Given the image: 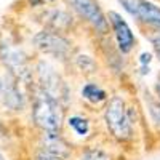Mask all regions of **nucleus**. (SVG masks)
<instances>
[{"label": "nucleus", "instance_id": "f257e3e1", "mask_svg": "<svg viewBox=\"0 0 160 160\" xmlns=\"http://www.w3.org/2000/svg\"><path fill=\"white\" fill-rule=\"evenodd\" d=\"M104 125L111 136L118 142H128L135 138L136 109L125 101L122 95H112L102 112Z\"/></svg>", "mask_w": 160, "mask_h": 160}, {"label": "nucleus", "instance_id": "f03ea898", "mask_svg": "<svg viewBox=\"0 0 160 160\" xmlns=\"http://www.w3.org/2000/svg\"><path fill=\"white\" fill-rule=\"evenodd\" d=\"M32 120L42 131H61L64 123L62 106L45 91L37 88L32 101Z\"/></svg>", "mask_w": 160, "mask_h": 160}, {"label": "nucleus", "instance_id": "7ed1b4c3", "mask_svg": "<svg viewBox=\"0 0 160 160\" xmlns=\"http://www.w3.org/2000/svg\"><path fill=\"white\" fill-rule=\"evenodd\" d=\"M37 80H38V88L45 91L47 95L51 98H55L62 108L69 101V88L66 85V82L61 78L59 72L53 68L48 61H38L35 68Z\"/></svg>", "mask_w": 160, "mask_h": 160}, {"label": "nucleus", "instance_id": "20e7f679", "mask_svg": "<svg viewBox=\"0 0 160 160\" xmlns=\"http://www.w3.org/2000/svg\"><path fill=\"white\" fill-rule=\"evenodd\" d=\"M34 45L38 51L61 61L69 59V56L72 55V43L62 34L53 32L50 29L37 32L34 35Z\"/></svg>", "mask_w": 160, "mask_h": 160}, {"label": "nucleus", "instance_id": "39448f33", "mask_svg": "<svg viewBox=\"0 0 160 160\" xmlns=\"http://www.w3.org/2000/svg\"><path fill=\"white\" fill-rule=\"evenodd\" d=\"M0 59L5 64V68L8 69V74H11L18 82L29 83L32 78V71L29 68V62L26 55L18 50L16 47H13L11 43H2L0 45Z\"/></svg>", "mask_w": 160, "mask_h": 160}, {"label": "nucleus", "instance_id": "423d86ee", "mask_svg": "<svg viewBox=\"0 0 160 160\" xmlns=\"http://www.w3.org/2000/svg\"><path fill=\"white\" fill-rule=\"evenodd\" d=\"M77 15L85 19L98 34L104 35L109 31V19L106 18L96 0H66Z\"/></svg>", "mask_w": 160, "mask_h": 160}, {"label": "nucleus", "instance_id": "0eeeda50", "mask_svg": "<svg viewBox=\"0 0 160 160\" xmlns=\"http://www.w3.org/2000/svg\"><path fill=\"white\" fill-rule=\"evenodd\" d=\"M125 11H128L138 21L154 26L160 31V7L154 5L149 0H118Z\"/></svg>", "mask_w": 160, "mask_h": 160}, {"label": "nucleus", "instance_id": "6e6552de", "mask_svg": "<svg viewBox=\"0 0 160 160\" xmlns=\"http://www.w3.org/2000/svg\"><path fill=\"white\" fill-rule=\"evenodd\" d=\"M108 19H109V24H111V28L114 31L117 51L122 53V55H128V53L133 50V47H135V43H136V38H135V34H133L131 28L117 11H109Z\"/></svg>", "mask_w": 160, "mask_h": 160}, {"label": "nucleus", "instance_id": "1a4fd4ad", "mask_svg": "<svg viewBox=\"0 0 160 160\" xmlns=\"http://www.w3.org/2000/svg\"><path fill=\"white\" fill-rule=\"evenodd\" d=\"M40 151L59 160H69L72 157V144L61 135V131H42Z\"/></svg>", "mask_w": 160, "mask_h": 160}, {"label": "nucleus", "instance_id": "9d476101", "mask_svg": "<svg viewBox=\"0 0 160 160\" xmlns=\"http://www.w3.org/2000/svg\"><path fill=\"white\" fill-rule=\"evenodd\" d=\"M0 91H2V102L5 104V108L16 112L24 109V95L19 90V82L11 74H7V77L2 80Z\"/></svg>", "mask_w": 160, "mask_h": 160}, {"label": "nucleus", "instance_id": "9b49d317", "mask_svg": "<svg viewBox=\"0 0 160 160\" xmlns=\"http://www.w3.org/2000/svg\"><path fill=\"white\" fill-rule=\"evenodd\" d=\"M64 123L71 130L72 135L75 138H80V139L90 138L91 133H93L91 120H90V117H87L83 114H71L69 117H66Z\"/></svg>", "mask_w": 160, "mask_h": 160}, {"label": "nucleus", "instance_id": "f8f14e48", "mask_svg": "<svg viewBox=\"0 0 160 160\" xmlns=\"http://www.w3.org/2000/svg\"><path fill=\"white\" fill-rule=\"evenodd\" d=\"M43 22L47 24V28L53 32H66L72 28V16L69 13H66L62 10H51L47 11L43 15Z\"/></svg>", "mask_w": 160, "mask_h": 160}, {"label": "nucleus", "instance_id": "ddd939ff", "mask_svg": "<svg viewBox=\"0 0 160 160\" xmlns=\"http://www.w3.org/2000/svg\"><path fill=\"white\" fill-rule=\"evenodd\" d=\"M80 98L91 106H99L109 101L108 91L96 82H85L80 88Z\"/></svg>", "mask_w": 160, "mask_h": 160}, {"label": "nucleus", "instance_id": "4468645a", "mask_svg": "<svg viewBox=\"0 0 160 160\" xmlns=\"http://www.w3.org/2000/svg\"><path fill=\"white\" fill-rule=\"evenodd\" d=\"M77 160H112V155L99 146H85L80 151Z\"/></svg>", "mask_w": 160, "mask_h": 160}, {"label": "nucleus", "instance_id": "2eb2a0df", "mask_svg": "<svg viewBox=\"0 0 160 160\" xmlns=\"http://www.w3.org/2000/svg\"><path fill=\"white\" fill-rule=\"evenodd\" d=\"M74 64H75V68L82 74H85V75L95 74L96 72V68H98L95 58L90 56V55H77L74 58Z\"/></svg>", "mask_w": 160, "mask_h": 160}, {"label": "nucleus", "instance_id": "dca6fc26", "mask_svg": "<svg viewBox=\"0 0 160 160\" xmlns=\"http://www.w3.org/2000/svg\"><path fill=\"white\" fill-rule=\"evenodd\" d=\"M148 109H149V115L152 118V122L160 128V101L157 98H151L148 102Z\"/></svg>", "mask_w": 160, "mask_h": 160}, {"label": "nucleus", "instance_id": "f3484780", "mask_svg": "<svg viewBox=\"0 0 160 160\" xmlns=\"http://www.w3.org/2000/svg\"><path fill=\"white\" fill-rule=\"evenodd\" d=\"M151 42H152L154 50H155L157 56H158V59H160V31H158V32H155V34L151 37Z\"/></svg>", "mask_w": 160, "mask_h": 160}, {"label": "nucleus", "instance_id": "a211bd4d", "mask_svg": "<svg viewBox=\"0 0 160 160\" xmlns=\"http://www.w3.org/2000/svg\"><path fill=\"white\" fill-rule=\"evenodd\" d=\"M34 160H59V158L53 157V155H48L47 152H43V151L38 149V152L35 154V158H34Z\"/></svg>", "mask_w": 160, "mask_h": 160}, {"label": "nucleus", "instance_id": "6ab92c4d", "mask_svg": "<svg viewBox=\"0 0 160 160\" xmlns=\"http://www.w3.org/2000/svg\"><path fill=\"white\" fill-rule=\"evenodd\" d=\"M154 91H155V98L160 101V75L157 78V82H155V87H154Z\"/></svg>", "mask_w": 160, "mask_h": 160}, {"label": "nucleus", "instance_id": "aec40b11", "mask_svg": "<svg viewBox=\"0 0 160 160\" xmlns=\"http://www.w3.org/2000/svg\"><path fill=\"white\" fill-rule=\"evenodd\" d=\"M0 160H5V157H3L2 154H0Z\"/></svg>", "mask_w": 160, "mask_h": 160}, {"label": "nucleus", "instance_id": "412c9836", "mask_svg": "<svg viewBox=\"0 0 160 160\" xmlns=\"http://www.w3.org/2000/svg\"><path fill=\"white\" fill-rule=\"evenodd\" d=\"M2 80H3V78H2V77H0V88H2Z\"/></svg>", "mask_w": 160, "mask_h": 160}]
</instances>
